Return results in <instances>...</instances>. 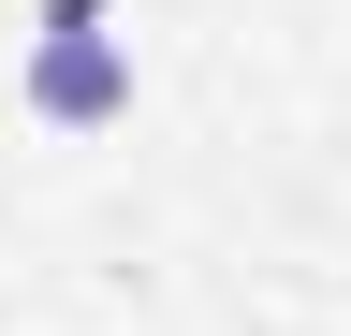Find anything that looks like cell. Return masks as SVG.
Returning <instances> with one entry per match:
<instances>
[{
	"label": "cell",
	"mask_w": 351,
	"mask_h": 336,
	"mask_svg": "<svg viewBox=\"0 0 351 336\" xmlns=\"http://www.w3.org/2000/svg\"><path fill=\"white\" fill-rule=\"evenodd\" d=\"M29 117L44 132H103V117H132V44L103 29V0H44L29 15Z\"/></svg>",
	"instance_id": "6da1fadb"
}]
</instances>
